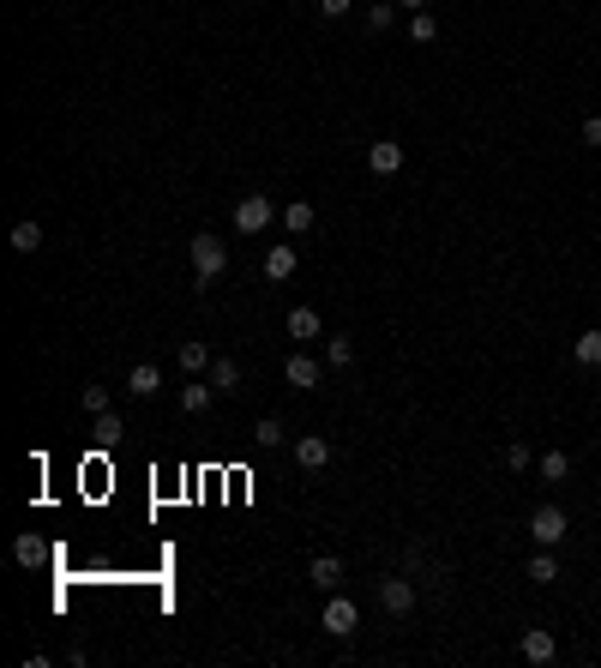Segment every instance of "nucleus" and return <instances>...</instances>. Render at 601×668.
<instances>
[{
    "label": "nucleus",
    "instance_id": "13",
    "mask_svg": "<svg viewBox=\"0 0 601 668\" xmlns=\"http://www.w3.org/2000/svg\"><path fill=\"white\" fill-rule=\"evenodd\" d=\"M211 398H217V385H211V380H205V385H180V409H187V416H205Z\"/></svg>",
    "mask_w": 601,
    "mask_h": 668
},
{
    "label": "nucleus",
    "instance_id": "28",
    "mask_svg": "<svg viewBox=\"0 0 601 668\" xmlns=\"http://www.w3.org/2000/svg\"><path fill=\"white\" fill-rule=\"evenodd\" d=\"M84 409L102 416V409H109V391H102V385H84Z\"/></svg>",
    "mask_w": 601,
    "mask_h": 668
},
{
    "label": "nucleus",
    "instance_id": "4",
    "mask_svg": "<svg viewBox=\"0 0 601 668\" xmlns=\"http://www.w3.org/2000/svg\"><path fill=\"white\" fill-rule=\"evenodd\" d=\"M355 627H361V608L349 602V596H331V602H325V632H331V638H349Z\"/></svg>",
    "mask_w": 601,
    "mask_h": 668
},
{
    "label": "nucleus",
    "instance_id": "22",
    "mask_svg": "<svg viewBox=\"0 0 601 668\" xmlns=\"http://www.w3.org/2000/svg\"><path fill=\"white\" fill-rule=\"evenodd\" d=\"M571 349H578V362H583V367H601V331H583Z\"/></svg>",
    "mask_w": 601,
    "mask_h": 668
},
{
    "label": "nucleus",
    "instance_id": "7",
    "mask_svg": "<svg viewBox=\"0 0 601 668\" xmlns=\"http://www.w3.org/2000/svg\"><path fill=\"white\" fill-rule=\"evenodd\" d=\"M379 602H385V614H409V608H415V584H409V578H385Z\"/></svg>",
    "mask_w": 601,
    "mask_h": 668
},
{
    "label": "nucleus",
    "instance_id": "19",
    "mask_svg": "<svg viewBox=\"0 0 601 668\" xmlns=\"http://www.w3.org/2000/svg\"><path fill=\"white\" fill-rule=\"evenodd\" d=\"M6 242H13V253H37L42 229H37V223H13V235H6Z\"/></svg>",
    "mask_w": 601,
    "mask_h": 668
},
{
    "label": "nucleus",
    "instance_id": "32",
    "mask_svg": "<svg viewBox=\"0 0 601 668\" xmlns=\"http://www.w3.org/2000/svg\"><path fill=\"white\" fill-rule=\"evenodd\" d=\"M397 6H409V13H427V0H397Z\"/></svg>",
    "mask_w": 601,
    "mask_h": 668
},
{
    "label": "nucleus",
    "instance_id": "15",
    "mask_svg": "<svg viewBox=\"0 0 601 668\" xmlns=\"http://www.w3.org/2000/svg\"><path fill=\"white\" fill-rule=\"evenodd\" d=\"M180 374H211V349L187 338V344H180Z\"/></svg>",
    "mask_w": 601,
    "mask_h": 668
},
{
    "label": "nucleus",
    "instance_id": "30",
    "mask_svg": "<svg viewBox=\"0 0 601 668\" xmlns=\"http://www.w3.org/2000/svg\"><path fill=\"white\" fill-rule=\"evenodd\" d=\"M349 6H355V0H319V13H325V19H343Z\"/></svg>",
    "mask_w": 601,
    "mask_h": 668
},
{
    "label": "nucleus",
    "instance_id": "24",
    "mask_svg": "<svg viewBox=\"0 0 601 668\" xmlns=\"http://www.w3.org/2000/svg\"><path fill=\"white\" fill-rule=\"evenodd\" d=\"M13 560H19V567H37V560H42V542L30 536V530H24L19 542H13Z\"/></svg>",
    "mask_w": 601,
    "mask_h": 668
},
{
    "label": "nucleus",
    "instance_id": "6",
    "mask_svg": "<svg viewBox=\"0 0 601 668\" xmlns=\"http://www.w3.org/2000/svg\"><path fill=\"white\" fill-rule=\"evenodd\" d=\"M367 169H373V175H397V169H403V145L397 139L367 145Z\"/></svg>",
    "mask_w": 601,
    "mask_h": 668
},
{
    "label": "nucleus",
    "instance_id": "31",
    "mask_svg": "<svg viewBox=\"0 0 601 668\" xmlns=\"http://www.w3.org/2000/svg\"><path fill=\"white\" fill-rule=\"evenodd\" d=\"M583 145H601V115H589V121H583Z\"/></svg>",
    "mask_w": 601,
    "mask_h": 668
},
{
    "label": "nucleus",
    "instance_id": "11",
    "mask_svg": "<svg viewBox=\"0 0 601 668\" xmlns=\"http://www.w3.org/2000/svg\"><path fill=\"white\" fill-rule=\"evenodd\" d=\"M126 391H133V398H157V391H162V374H157L151 362H139L133 374H126Z\"/></svg>",
    "mask_w": 601,
    "mask_h": 668
},
{
    "label": "nucleus",
    "instance_id": "8",
    "mask_svg": "<svg viewBox=\"0 0 601 668\" xmlns=\"http://www.w3.org/2000/svg\"><path fill=\"white\" fill-rule=\"evenodd\" d=\"M283 380L295 385V391H313V385H319V362H313V356H289V362H283Z\"/></svg>",
    "mask_w": 601,
    "mask_h": 668
},
{
    "label": "nucleus",
    "instance_id": "29",
    "mask_svg": "<svg viewBox=\"0 0 601 668\" xmlns=\"http://www.w3.org/2000/svg\"><path fill=\"white\" fill-rule=\"evenodd\" d=\"M505 464H511V470H529V445H505Z\"/></svg>",
    "mask_w": 601,
    "mask_h": 668
},
{
    "label": "nucleus",
    "instance_id": "21",
    "mask_svg": "<svg viewBox=\"0 0 601 668\" xmlns=\"http://www.w3.org/2000/svg\"><path fill=\"white\" fill-rule=\"evenodd\" d=\"M253 445H259V452H271V445H283V422H277V416H265V422L253 427Z\"/></svg>",
    "mask_w": 601,
    "mask_h": 668
},
{
    "label": "nucleus",
    "instance_id": "26",
    "mask_svg": "<svg viewBox=\"0 0 601 668\" xmlns=\"http://www.w3.org/2000/svg\"><path fill=\"white\" fill-rule=\"evenodd\" d=\"M565 470H571L565 452H541V476H547V482H565Z\"/></svg>",
    "mask_w": 601,
    "mask_h": 668
},
{
    "label": "nucleus",
    "instance_id": "27",
    "mask_svg": "<svg viewBox=\"0 0 601 668\" xmlns=\"http://www.w3.org/2000/svg\"><path fill=\"white\" fill-rule=\"evenodd\" d=\"M97 434H102V440H120L126 427H120V416H115V409H102V416H97Z\"/></svg>",
    "mask_w": 601,
    "mask_h": 668
},
{
    "label": "nucleus",
    "instance_id": "20",
    "mask_svg": "<svg viewBox=\"0 0 601 668\" xmlns=\"http://www.w3.org/2000/svg\"><path fill=\"white\" fill-rule=\"evenodd\" d=\"M205 380L217 385V391H240V367H235V362H211V374H205Z\"/></svg>",
    "mask_w": 601,
    "mask_h": 668
},
{
    "label": "nucleus",
    "instance_id": "18",
    "mask_svg": "<svg viewBox=\"0 0 601 668\" xmlns=\"http://www.w3.org/2000/svg\"><path fill=\"white\" fill-rule=\"evenodd\" d=\"M283 229H289V235H307V229H313V205L295 199L289 211H283Z\"/></svg>",
    "mask_w": 601,
    "mask_h": 668
},
{
    "label": "nucleus",
    "instance_id": "17",
    "mask_svg": "<svg viewBox=\"0 0 601 668\" xmlns=\"http://www.w3.org/2000/svg\"><path fill=\"white\" fill-rule=\"evenodd\" d=\"M325 325H319V313H313V307H295V313H289V338H319Z\"/></svg>",
    "mask_w": 601,
    "mask_h": 668
},
{
    "label": "nucleus",
    "instance_id": "9",
    "mask_svg": "<svg viewBox=\"0 0 601 668\" xmlns=\"http://www.w3.org/2000/svg\"><path fill=\"white\" fill-rule=\"evenodd\" d=\"M265 277H271V284H289V277H295V247L289 242H277L265 253Z\"/></svg>",
    "mask_w": 601,
    "mask_h": 668
},
{
    "label": "nucleus",
    "instance_id": "3",
    "mask_svg": "<svg viewBox=\"0 0 601 668\" xmlns=\"http://www.w3.org/2000/svg\"><path fill=\"white\" fill-rule=\"evenodd\" d=\"M271 211H277V205L265 199V193H247V199L235 205V229L240 235H259V229H271Z\"/></svg>",
    "mask_w": 601,
    "mask_h": 668
},
{
    "label": "nucleus",
    "instance_id": "14",
    "mask_svg": "<svg viewBox=\"0 0 601 668\" xmlns=\"http://www.w3.org/2000/svg\"><path fill=\"white\" fill-rule=\"evenodd\" d=\"M529 584H553V578H560V560H553V548H541V554H529Z\"/></svg>",
    "mask_w": 601,
    "mask_h": 668
},
{
    "label": "nucleus",
    "instance_id": "12",
    "mask_svg": "<svg viewBox=\"0 0 601 668\" xmlns=\"http://www.w3.org/2000/svg\"><path fill=\"white\" fill-rule=\"evenodd\" d=\"M307 578H313L319 590H337L343 584V560H337V554H319V560L307 567Z\"/></svg>",
    "mask_w": 601,
    "mask_h": 668
},
{
    "label": "nucleus",
    "instance_id": "2",
    "mask_svg": "<svg viewBox=\"0 0 601 668\" xmlns=\"http://www.w3.org/2000/svg\"><path fill=\"white\" fill-rule=\"evenodd\" d=\"M565 530H571V524H565L560 506H536V512H529V536H536V548H560Z\"/></svg>",
    "mask_w": 601,
    "mask_h": 668
},
{
    "label": "nucleus",
    "instance_id": "10",
    "mask_svg": "<svg viewBox=\"0 0 601 668\" xmlns=\"http://www.w3.org/2000/svg\"><path fill=\"white\" fill-rule=\"evenodd\" d=\"M553 632H541V627H529L523 632V663H553Z\"/></svg>",
    "mask_w": 601,
    "mask_h": 668
},
{
    "label": "nucleus",
    "instance_id": "25",
    "mask_svg": "<svg viewBox=\"0 0 601 668\" xmlns=\"http://www.w3.org/2000/svg\"><path fill=\"white\" fill-rule=\"evenodd\" d=\"M367 24H373V31H391V24H397V0H373Z\"/></svg>",
    "mask_w": 601,
    "mask_h": 668
},
{
    "label": "nucleus",
    "instance_id": "1",
    "mask_svg": "<svg viewBox=\"0 0 601 668\" xmlns=\"http://www.w3.org/2000/svg\"><path fill=\"white\" fill-rule=\"evenodd\" d=\"M222 265H229V247H222V235H193V271H199V284L222 277Z\"/></svg>",
    "mask_w": 601,
    "mask_h": 668
},
{
    "label": "nucleus",
    "instance_id": "5",
    "mask_svg": "<svg viewBox=\"0 0 601 668\" xmlns=\"http://www.w3.org/2000/svg\"><path fill=\"white\" fill-rule=\"evenodd\" d=\"M295 464L300 470H325V464H331V440H325V434H300V440H295Z\"/></svg>",
    "mask_w": 601,
    "mask_h": 668
},
{
    "label": "nucleus",
    "instance_id": "16",
    "mask_svg": "<svg viewBox=\"0 0 601 668\" xmlns=\"http://www.w3.org/2000/svg\"><path fill=\"white\" fill-rule=\"evenodd\" d=\"M433 37H440V19H433V13H409V42H415V48H427Z\"/></svg>",
    "mask_w": 601,
    "mask_h": 668
},
{
    "label": "nucleus",
    "instance_id": "23",
    "mask_svg": "<svg viewBox=\"0 0 601 668\" xmlns=\"http://www.w3.org/2000/svg\"><path fill=\"white\" fill-rule=\"evenodd\" d=\"M325 362L349 367V362H355V344H349V338H325Z\"/></svg>",
    "mask_w": 601,
    "mask_h": 668
}]
</instances>
